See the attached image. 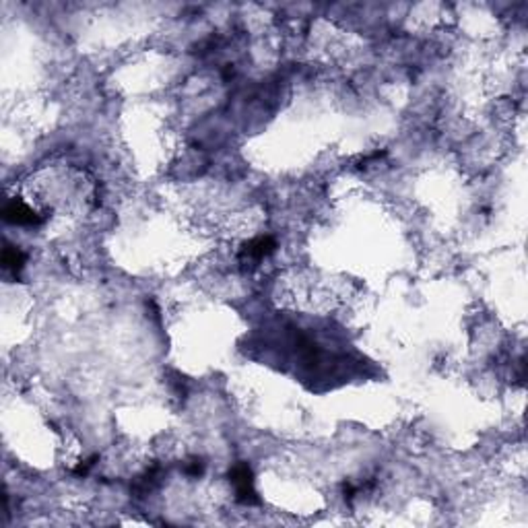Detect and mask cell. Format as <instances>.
Wrapping results in <instances>:
<instances>
[{
  "instance_id": "6da1fadb",
  "label": "cell",
  "mask_w": 528,
  "mask_h": 528,
  "mask_svg": "<svg viewBox=\"0 0 528 528\" xmlns=\"http://www.w3.org/2000/svg\"><path fill=\"white\" fill-rule=\"evenodd\" d=\"M229 479L235 485V499L244 506H256L260 503V497L254 489V475L252 468L246 462H237L229 471Z\"/></svg>"
},
{
  "instance_id": "7a4b0ae2",
  "label": "cell",
  "mask_w": 528,
  "mask_h": 528,
  "mask_svg": "<svg viewBox=\"0 0 528 528\" xmlns=\"http://www.w3.org/2000/svg\"><path fill=\"white\" fill-rule=\"evenodd\" d=\"M2 217L6 223H13V225H39L43 219L36 215L21 198H13L6 202V207L2 209Z\"/></svg>"
},
{
  "instance_id": "3957f363",
  "label": "cell",
  "mask_w": 528,
  "mask_h": 528,
  "mask_svg": "<svg viewBox=\"0 0 528 528\" xmlns=\"http://www.w3.org/2000/svg\"><path fill=\"white\" fill-rule=\"evenodd\" d=\"M275 250H277V242H275V237H270V235H260V237H254L252 242H248V244H246V248H244L242 256L252 258V260H263V258H266V256H270Z\"/></svg>"
},
{
  "instance_id": "277c9868",
  "label": "cell",
  "mask_w": 528,
  "mask_h": 528,
  "mask_svg": "<svg viewBox=\"0 0 528 528\" xmlns=\"http://www.w3.org/2000/svg\"><path fill=\"white\" fill-rule=\"evenodd\" d=\"M23 264H25V254L19 250V248H15V246H4V250H2V266L6 268V270H13L15 275L23 268Z\"/></svg>"
},
{
  "instance_id": "5b68a950",
  "label": "cell",
  "mask_w": 528,
  "mask_h": 528,
  "mask_svg": "<svg viewBox=\"0 0 528 528\" xmlns=\"http://www.w3.org/2000/svg\"><path fill=\"white\" fill-rule=\"evenodd\" d=\"M186 473L192 475V477H200L202 473H204V462H200V460H194V462H190V466L186 468Z\"/></svg>"
}]
</instances>
